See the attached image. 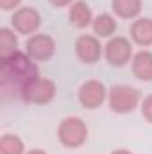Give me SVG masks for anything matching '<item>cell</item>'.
<instances>
[{
  "mask_svg": "<svg viewBox=\"0 0 152 154\" xmlns=\"http://www.w3.org/2000/svg\"><path fill=\"white\" fill-rule=\"evenodd\" d=\"M34 59L27 54L16 52L7 59H0V88L4 93H20L27 84L39 77Z\"/></svg>",
  "mask_w": 152,
  "mask_h": 154,
  "instance_id": "6da1fadb",
  "label": "cell"
},
{
  "mask_svg": "<svg viewBox=\"0 0 152 154\" xmlns=\"http://www.w3.org/2000/svg\"><path fill=\"white\" fill-rule=\"evenodd\" d=\"M54 95H56V82L52 79H43V77H38L20 91V97L27 104H48L54 99Z\"/></svg>",
  "mask_w": 152,
  "mask_h": 154,
  "instance_id": "3957f363",
  "label": "cell"
},
{
  "mask_svg": "<svg viewBox=\"0 0 152 154\" xmlns=\"http://www.w3.org/2000/svg\"><path fill=\"white\" fill-rule=\"evenodd\" d=\"M56 52V41L48 34H34L25 41V54L34 61H47Z\"/></svg>",
  "mask_w": 152,
  "mask_h": 154,
  "instance_id": "5b68a950",
  "label": "cell"
},
{
  "mask_svg": "<svg viewBox=\"0 0 152 154\" xmlns=\"http://www.w3.org/2000/svg\"><path fill=\"white\" fill-rule=\"evenodd\" d=\"M75 54H77V57L82 63H86V65L97 63L100 59V54H102L100 41L95 36H90V34L79 36L75 41Z\"/></svg>",
  "mask_w": 152,
  "mask_h": 154,
  "instance_id": "9c48e42d",
  "label": "cell"
},
{
  "mask_svg": "<svg viewBox=\"0 0 152 154\" xmlns=\"http://www.w3.org/2000/svg\"><path fill=\"white\" fill-rule=\"evenodd\" d=\"M106 50V59L111 66H123L129 63L131 56H132V47L129 43V39L116 36V38L109 39L108 45L104 47Z\"/></svg>",
  "mask_w": 152,
  "mask_h": 154,
  "instance_id": "ba28073f",
  "label": "cell"
},
{
  "mask_svg": "<svg viewBox=\"0 0 152 154\" xmlns=\"http://www.w3.org/2000/svg\"><path fill=\"white\" fill-rule=\"evenodd\" d=\"M108 97L106 86L100 81H86L81 90H79V102L86 108V109H97Z\"/></svg>",
  "mask_w": 152,
  "mask_h": 154,
  "instance_id": "52a82bcc",
  "label": "cell"
},
{
  "mask_svg": "<svg viewBox=\"0 0 152 154\" xmlns=\"http://www.w3.org/2000/svg\"><path fill=\"white\" fill-rule=\"evenodd\" d=\"M114 14L125 20H132L141 13V0H111Z\"/></svg>",
  "mask_w": 152,
  "mask_h": 154,
  "instance_id": "4fadbf2b",
  "label": "cell"
},
{
  "mask_svg": "<svg viewBox=\"0 0 152 154\" xmlns=\"http://www.w3.org/2000/svg\"><path fill=\"white\" fill-rule=\"evenodd\" d=\"M22 0H0V7L4 11H11V9H16L20 5Z\"/></svg>",
  "mask_w": 152,
  "mask_h": 154,
  "instance_id": "ac0fdd59",
  "label": "cell"
},
{
  "mask_svg": "<svg viewBox=\"0 0 152 154\" xmlns=\"http://www.w3.org/2000/svg\"><path fill=\"white\" fill-rule=\"evenodd\" d=\"M54 7H65V5H70L72 0H48Z\"/></svg>",
  "mask_w": 152,
  "mask_h": 154,
  "instance_id": "d6986e66",
  "label": "cell"
},
{
  "mask_svg": "<svg viewBox=\"0 0 152 154\" xmlns=\"http://www.w3.org/2000/svg\"><path fill=\"white\" fill-rule=\"evenodd\" d=\"M57 138L59 142L68 147V149H77L81 147L86 138H88V127L79 116H68L59 124L57 129Z\"/></svg>",
  "mask_w": 152,
  "mask_h": 154,
  "instance_id": "7a4b0ae2",
  "label": "cell"
},
{
  "mask_svg": "<svg viewBox=\"0 0 152 154\" xmlns=\"http://www.w3.org/2000/svg\"><path fill=\"white\" fill-rule=\"evenodd\" d=\"M111 154H131L129 151H123V149H118V151H114V152H111Z\"/></svg>",
  "mask_w": 152,
  "mask_h": 154,
  "instance_id": "44dd1931",
  "label": "cell"
},
{
  "mask_svg": "<svg viewBox=\"0 0 152 154\" xmlns=\"http://www.w3.org/2000/svg\"><path fill=\"white\" fill-rule=\"evenodd\" d=\"M25 154H47V152L41 151V149H32V151H29V152H25Z\"/></svg>",
  "mask_w": 152,
  "mask_h": 154,
  "instance_id": "ffe728a7",
  "label": "cell"
},
{
  "mask_svg": "<svg viewBox=\"0 0 152 154\" xmlns=\"http://www.w3.org/2000/svg\"><path fill=\"white\" fill-rule=\"evenodd\" d=\"M91 25H93L95 34L100 36V38H108V36H111L114 31H116V20H114V16H111L109 13H102L97 18H93V23Z\"/></svg>",
  "mask_w": 152,
  "mask_h": 154,
  "instance_id": "5bb4252c",
  "label": "cell"
},
{
  "mask_svg": "<svg viewBox=\"0 0 152 154\" xmlns=\"http://www.w3.org/2000/svg\"><path fill=\"white\" fill-rule=\"evenodd\" d=\"M131 38L141 47L152 45V18H138L131 25Z\"/></svg>",
  "mask_w": 152,
  "mask_h": 154,
  "instance_id": "30bf717a",
  "label": "cell"
},
{
  "mask_svg": "<svg viewBox=\"0 0 152 154\" xmlns=\"http://www.w3.org/2000/svg\"><path fill=\"white\" fill-rule=\"evenodd\" d=\"M141 115L147 122L152 124V95H147L141 102Z\"/></svg>",
  "mask_w": 152,
  "mask_h": 154,
  "instance_id": "e0dca14e",
  "label": "cell"
},
{
  "mask_svg": "<svg viewBox=\"0 0 152 154\" xmlns=\"http://www.w3.org/2000/svg\"><path fill=\"white\" fill-rule=\"evenodd\" d=\"M25 147L16 134H4L0 138V154H23Z\"/></svg>",
  "mask_w": 152,
  "mask_h": 154,
  "instance_id": "2e32d148",
  "label": "cell"
},
{
  "mask_svg": "<svg viewBox=\"0 0 152 154\" xmlns=\"http://www.w3.org/2000/svg\"><path fill=\"white\" fill-rule=\"evenodd\" d=\"M68 18H70V23L77 27V29H84L88 27L90 23H93V14H91V9L86 2L82 0H77L72 4L70 11H68Z\"/></svg>",
  "mask_w": 152,
  "mask_h": 154,
  "instance_id": "8fae6325",
  "label": "cell"
},
{
  "mask_svg": "<svg viewBox=\"0 0 152 154\" xmlns=\"http://www.w3.org/2000/svg\"><path fill=\"white\" fill-rule=\"evenodd\" d=\"M109 106L114 113H131L138 102H140V93L138 90L125 86V84H116L109 90Z\"/></svg>",
  "mask_w": 152,
  "mask_h": 154,
  "instance_id": "277c9868",
  "label": "cell"
},
{
  "mask_svg": "<svg viewBox=\"0 0 152 154\" xmlns=\"http://www.w3.org/2000/svg\"><path fill=\"white\" fill-rule=\"evenodd\" d=\"M11 23L20 34H32L41 25V16L34 7H18L11 18Z\"/></svg>",
  "mask_w": 152,
  "mask_h": 154,
  "instance_id": "8992f818",
  "label": "cell"
},
{
  "mask_svg": "<svg viewBox=\"0 0 152 154\" xmlns=\"http://www.w3.org/2000/svg\"><path fill=\"white\" fill-rule=\"evenodd\" d=\"M132 74L140 81H152V52L141 50L132 57Z\"/></svg>",
  "mask_w": 152,
  "mask_h": 154,
  "instance_id": "7c38bea8",
  "label": "cell"
},
{
  "mask_svg": "<svg viewBox=\"0 0 152 154\" xmlns=\"http://www.w3.org/2000/svg\"><path fill=\"white\" fill-rule=\"evenodd\" d=\"M18 47V39L14 36V32L7 27L0 29V59H7L13 54H16Z\"/></svg>",
  "mask_w": 152,
  "mask_h": 154,
  "instance_id": "9a60e30c",
  "label": "cell"
}]
</instances>
